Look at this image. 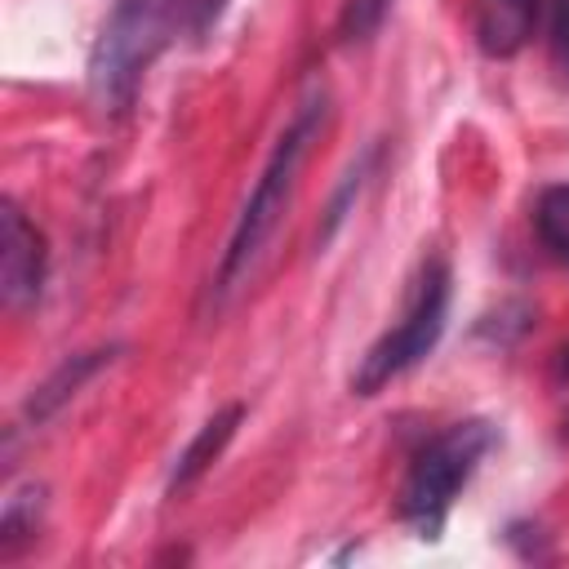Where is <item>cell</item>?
I'll return each mask as SVG.
<instances>
[{
    "label": "cell",
    "mask_w": 569,
    "mask_h": 569,
    "mask_svg": "<svg viewBox=\"0 0 569 569\" xmlns=\"http://www.w3.org/2000/svg\"><path fill=\"white\" fill-rule=\"evenodd\" d=\"M325 111H329V93L320 84L307 89V98L293 107V116L280 129V138L271 142V151H267V160H262V169H258L236 222H231L227 249H222V258L213 267V280H209V302L213 307H222L249 280L253 262L262 258V249H267V240H271V231H276V222H280V213H284V204L293 196L298 169H302L311 142L320 138Z\"/></svg>",
    "instance_id": "6da1fadb"
},
{
    "label": "cell",
    "mask_w": 569,
    "mask_h": 569,
    "mask_svg": "<svg viewBox=\"0 0 569 569\" xmlns=\"http://www.w3.org/2000/svg\"><path fill=\"white\" fill-rule=\"evenodd\" d=\"M493 445H498V427L489 418H458L440 427L436 436H427L413 449L405 480H400V502H396L400 520L418 538L436 542L458 493L471 485V476L493 453Z\"/></svg>",
    "instance_id": "7a4b0ae2"
},
{
    "label": "cell",
    "mask_w": 569,
    "mask_h": 569,
    "mask_svg": "<svg viewBox=\"0 0 569 569\" xmlns=\"http://www.w3.org/2000/svg\"><path fill=\"white\" fill-rule=\"evenodd\" d=\"M449 298H453V271L440 253L422 258L413 280H409V293H405V307H400V320L391 329H382L369 351L360 356L356 373H351V396H378L387 382H396L400 373H409L413 365H422L440 338H445V325H449Z\"/></svg>",
    "instance_id": "3957f363"
},
{
    "label": "cell",
    "mask_w": 569,
    "mask_h": 569,
    "mask_svg": "<svg viewBox=\"0 0 569 569\" xmlns=\"http://www.w3.org/2000/svg\"><path fill=\"white\" fill-rule=\"evenodd\" d=\"M169 0H116L89 49V93L98 107L120 111L133 102L142 71L164 44Z\"/></svg>",
    "instance_id": "277c9868"
},
{
    "label": "cell",
    "mask_w": 569,
    "mask_h": 569,
    "mask_svg": "<svg viewBox=\"0 0 569 569\" xmlns=\"http://www.w3.org/2000/svg\"><path fill=\"white\" fill-rule=\"evenodd\" d=\"M49 276V244L44 231L18 209V200H4L0 209V298L9 311H22L40 302Z\"/></svg>",
    "instance_id": "5b68a950"
},
{
    "label": "cell",
    "mask_w": 569,
    "mask_h": 569,
    "mask_svg": "<svg viewBox=\"0 0 569 569\" xmlns=\"http://www.w3.org/2000/svg\"><path fill=\"white\" fill-rule=\"evenodd\" d=\"M120 356V342H111V347H89V351H76V356H62L36 387H31V396L22 400V413H18V431L22 427H44L62 405H71L111 360Z\"/></svg>",
    "instance_id": "8992f818"
},
{
    "label": "cell",
    "mask_w": 569,
    "mask_h": 569,
    "mask_svg": "<svg viewBox=\"0 0 569 569\" xmlns=\"http://www.w3.org/2000/svg\"><path fill=\"white\" fill-rule=\"evenodd\" d=\"M240 422H244V405H240V400H231V405H222L218 413H209V418L196 427V436L178 449V458H173V467H169V480H164V493H169V498H182V493L222 458V449L231 445V436H236Z\"/></svg>",
    "instance_id": "52a82bcc"
},
{
    "label": "cell",
    "mask_w": 569,
    "mask_h": 569,
    "mask_svg": "<svg viewBox=\"0 0 569 569\" xmlns=\"http://www.w3.org/2000/svg\"><path fill=\"white\" fill-rule=\"evenodd\" d=\"M538 27V0H476V44L485 58H516Z\"/></svg>",
    "instance_id": "ba28073f"
},
{
    "label": "cell",
    "mask_w": 569,
    "mask_h": 569,
    "mask_svg": "<svg viewBox=\"0 0 569 569\" xmlns=\"http://www.w3.org/2000/svg\"><path fill=\"white\" fill-rule=\"evenodd\" d=\"M44 520V485H22L4 498V516H0V556L13 560L40 529Z\"/></svg>",
    "instance_id": "9c48e42d"
},
{
    "label": "cell",
    "mask_w": 569,
    "mask_h": 569,
    "mask_svg": "<svg viewBox=\"0 0 569 569\" xmlns=\"http://www.w3.org/2000/svg\"><path fill=\"white\" fill-rule=\"evenodd\" d=\"M533 231L542 249L569 267V182H547L533 200Z\"/></svg>",
    "instance_id": "30bf717a"
},
{
    "label": "cell",
    "mask_w": 569,
    "mask_h": 569,
    "mask_svg": "<svg viewBox=\"0 0 569 569\" xmlns=\"http://www.w3.org/2000/svg\"><path fill=\"white\" fill-rule=\"evenodd\" d=\"M378 142L373 147H365L360 151V160H351V169L342 173V182L333 187V196H329V204H325V218H320V227H316V244L325 249L333 236H338V227H342V218H347V209L356 204V196L365 191V182H369V173H373V164H378Z\"/></svg>",
    "instance_id": "8fae6325"
},
{
    "label": "cell",
    "mask_w": 569,
    "mask_h": 569,
    "mask_svg": "<svg viewBox=\"0 0 569 569\" xmlns=\"http://www.w3.org/2000/svg\"><path fill=\"white\" fill-rule=\"evenodd\" d=\"M391 0H342V13H338V40L342 44H365L378 36L382 18H387Z\"/></svg>",
    "instance_id": "7c38bea8"
},
{
    "label": "cell",
    "mask_w": 569,
    "mask_h": 569,
    "mask_svg": "<svg viewBox=\"0 0 569 569\" xmlns=\"http://www.w3.org/2000/svg\"><path fill=\"white\" fill-rule=\"evenodd\" d=\"M551 58L569 76V0H556V13H551Z\"/></svg>",
    "instance_id": "4fadbf2b"
},
{
    "label": "cell",
    "mask_w": 569,
    "mask_h": 569,
    "mask_svg": "<svg viewBox=\"0 0 569 569\" xmlns=\"http://www.w3.org/2000/svg\"><path fill=\"white\" fill-rule=\"evenodd\" d=\"M187 4H191L187 31H191V36H209V31L218 27V18L227 13V4H231V0H187Z\"/></svg>",
    "instance_id": "5bb4252c"
},
{
    "label": "cell",
    "mask_w": 569,
    "mask_h": 569,
    "mask_svg": "<svg viewBox=\"0 0 569 569\" xmlns=\"http://www.w3.org/2000/svg\"><path fill=\"white\" fill-rule=\"evenodd\" d=\"M556 378H560V382H569V342L556 351Z\"/></svg>",
    "instance_id": "9a60e30c"
},
{
    "label": "cell",
    "mask_w": 569,
    "mask_h": 569,
    "mask_svg": "<svg viewBox=\"0 0 569 569\" xmlns=\"http://www.w3.org/2000/svg\"><path fill=\"white\" fill-rule=\"evenodd\" d=\"M560 431H565V440H569V413H565V418H560Z\"/></svg>",
    "instance_id": "2e32d148"
}]
</instances>
